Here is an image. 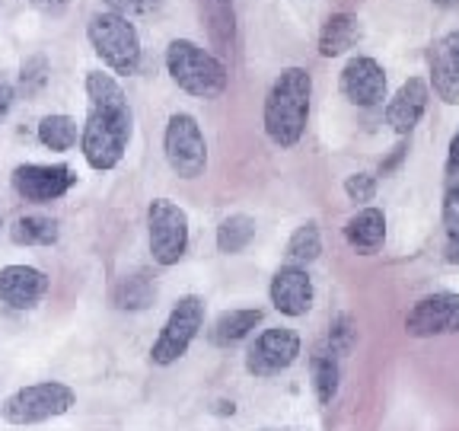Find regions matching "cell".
Here are the masks:
<instances>
[{
  "instance_id": "6da1fadb",
  "label": "cell",
  "mask_w": 459,
  "mask_h": 431,
  "mask_svg": "<svg viewBox=\"0 0 459 431\" xmlns=\"http://www.w3.org/2000/svg\"><path fill=\"white\" fill-rule=\"evenodd\" d=\"M86 86V119L80 128V154L93 170L108 172L122 163L128 154L134 115H131L128 96L115 74L90 71Z\"/></svg>"
},
{
  "instance_id": "7a4b0ae2",
  "label": "cell",
  "mask_w": 459,
  "mask_h": 431,
  "mask_svg": "<svg viewBox=\"0 0 459 431\" xmlns=\"http://www.w3.org/2000/svg\"><path fill=\"white\" fill-rule=\"evenodd\" d=\"M309 106H313V77L307 67H284L274 77L265 96V135L278 147H297L309 125Z\"/></svg>"
},
{
  "instance_id": "3957f363",
  "label": "cell",
  "mask_w": 459,
  "mask_h": 431,
  "mask_svg": "<svg viewBox=\"0 0 459 431\" xmlns=\"http://www.w3.org/2000/svg\"><path fill=\"white\" fill-rule=\"evenodd\" d=\"M166 74L172 84L179 86L182 93L195 96V100H214L227 90V67L217 55L208 48H201L192 39H172L166 45Z\"/></svg>"
},
{
  "instance_id": "277c9868",
  "label": "cell",
  "mask_w": 459,
  "mask_h": 431,
  "mask_svg": "<svg viewBox=\"0 0 459 431\" xmlns=\"http://www.w3.org/2000/svg\"><path fill=\"white\" fill-rule=\"evenodd\" d=\"M86 42L102 65L118 77H131L141 67V36L128 16L112 13V10L93 13L86 22Z\"/></svg>"
},
{
  "instance_id": "5b68a950",
  "label": "cell",
  "mask_w": 459,
  "mask_h": 431,
  "mask_svg": "<svg viewBox=\"0 0 459 431\" xmlns=\"http://www.w3.org/2000/svg\"><path fill=\"white\" fill-rule=\"evenodd\" d=\"M77 393L61 381H39L20 387L0 402V418L10 425H42L74 409Z\"/></svg>"
},
{
  "instance_id": "8992f818",
  "label": "cell",
  "mask_w": 459,
  "mask_h": 431,
  "mask_svg": "<svg viewBox=\"0 0 459 431\" xmlns=\"http://www.w3.org/2000/svg\"><path fill=\"white\" fill-rule=\"evenodd\" d=\"M163 154L169 170L179 180H198L208 170V141L201 131L198 119L188 112L169 115L163 131Z\"/></svg>"
},
{
  "instance_id": "52a82bcc",
  "label": "cell",
  "mask_w": 459,
  "mask_h": 431,
  "mask_svg": "<svg viewBox=\"0 0 459 431\" xmlns=\"http://www.w3.org/2000/svg\"><path fill=\"white\" fill-rule=\"evenodd\" d=\"M147 240L157 266H176L188 250V215L169 198H153L147 205Z\"/></svg>"
},
{
  "instance_id": "ba28073f",
  "label": "cell",
  "mask_w": 459,
  "mask_h": 431,
  "mask_svg": "<svg viewBox=\"0 0 459 431\" xmlns=\"http://www.w3.org/2000/svg\"><path fill=\"white\" fill-rule=\"evenodd\" d=\"M204 326V301L198 295H186L176 301V307L166 316L163 330H160L157 342L151 348V361L160 367L176 365L182 355L188 352V345L195 342L198 330Z\"/></svg>"
},
{
  "instance_id": "9c48e42d",
  "label": "cell",
  "mask_w": 459,
  "mask_h": 431,
  "mask_svg": "<svg viewBox=\"0 0 459 431\" xmlns=\"http://www.w3.org/2000/svg\"><path fill=\"white\" fill-rule=\"evenodd\" d=\"M300 336L287 326H272V330L258 332L246 348V371L252 377H278L281 371L300 358Z\"/></svg>"
},
{
  "instance_id": "30bf717a",
  "label": "cell",
  "mask_w": 459,
  "mask_h": 431,
  "mask_svg": "<svg viewBox=\"0 0 459 431\" xmlns=\"http://www.w3.org/2000/svg\"><path fill=\"white\" fill-rule=\"evenodd\" d=\"M10 186L22 201L48 205L77 186V172L65 163H20L10 176Z\"/></svg>"
},
{
  "instance_id": "8fae6325",
  "label": "cell",
  "mask_w": 459,
  "mask_h": 431,
  "mask_svg": "<svg viewBox=\"0 0 459 431\" xmlns=\"http://www.w3.org/2000/svg\"><path fill=\"white\" fill-rule=\"evenodd\" d=\"M405 330H409V336L418 339L459 332V295L444 291V295L421 297L405 316Z\"/></svg>"
},
{
  "instance_id": "7c38bea8",
  "label": "cell",
  "mask_w": 459,
  "mask_h": 431,
  "mask_svg": "<svg viewBox=\"0 0 459 431\" xmlns=\"http://www.w3.org/2000/svg\"><path fill=\"white\" fill-rule=\"evenodd\" d=\"M342 93L351 106L373 109L386 100V71L380 61L367 55L351 57L342 71Z\"/></svg>"
},
{
  "instance_id": "4fadbf2b",
  "label": "cell",
  "mask_w": 459,
  "mask_h": 431,
  "mask_svg": "<svg viewBox=\"0 0 459 431\" xmlns=\"http://www.w3.org/2000/svg\"><path fill=\"white\" fill-rule=\"evenodd\" d=\"M48 275L36 266H4L0 268V301L13 310H32L48 295Z\"/></svg>"
},
{
  "instance_id": "5bb4252c",
  "label": "cell",
  "mask_w": 459,
  "mask_h": 431,
  "mask_svg": "<svg viewBox=\"0 0 459 431\" xmlns=\"http://www.w3.org/2000/svg\"><path fill=\"white\" fill-rule=\"evenodd\" d=\"M268 297H272L274 310L284 316H303L313 307V278L303 266H281L272 278L268 287Z\"/></svg>"
},
{
  "instance_id": "9a60e30c",
  "label": "cell",
  "mask_w": 459,
  "mask_h": 431,
  "mask_svg": "<svg viewBox=\"0 0 459 431\" xmlns=\"http://www.w3.org/2000/svg\"><path fill=\"white\" fill-rule=\"evenodd\" d=\"M428 100H430V90L421 77L405 80L386 106V122L393 125V131H399V135H411L415 125L421 122L424 109H428Z\"/></svg>"
},
{
  "instance_id": "2e32d148",
  "label": "cell",
  "mask_w": 459,
  "mask_h": 431,
  "mask_svg": "<svg viewBox=\"0 0 459 431\" xmlns=\"http://www.w3.org/2000/svg\"><path fill=\"white\" fill-rule=\"evenodd\" d=\"M430 84L444 102H459V32L444 36L430 51Z\"/></svg>"
},
{
  "instance_id": "e0dca14e",
  "label": "cell",
  "mask_w": 459,
  "mask_h": 431,
  "mask_svg": "<svg viewBox=\"0 0 459 431\" xmlns=\"http://www.w3.org/2000/svg\"><path fill=\"white\" fill-rule=\"evenodd\" d=\"M344 240L354 252H377L386 240V215L380 208H360L344 221Z\"/></svg>"
},
{
  "instance_id": "ac0fdd59",
  "label": "cell",
  "mask_w": 459,
  "mask_h": 431,
  "mask_svg": "<svg viewBox=\"0 0 459 431\" xmlns=\"http://www.w3.org/2000/svg\"><path fill=\"white\" fill-rule=\"evenodd\" d=\"M262 323V310L258 307H239V310H223L211 326V345L217 348H230V345L243 342L255 326Z\"/></svg>"
},
{
  "instance_id": "d6986e66",
  "label": "cell",
  "mask_w": 459,
  "mask_h": 431,
  "mask_svg": "<svg viewBox=\"0 0 459 431\" xmlns=\"http://www.w3.org/2000/svg\"><path fill=\"white\" fill-rule=\"evenodd\" d=\"M358 39H360L358 16L354 13H335L323 22V29H319V55L338 57V55H344V51H351Z\"/></svg>"
},
{
  "instance_id": "ffe728a7",
  "label": "cell",
  "mask_w": 459,
  "mask_h": 431,
  "mask_svg": "<svg viewBox=\"0 0 459 431\" xmlns=\"http://www.w3.org/2000/svg\"><path fill=\"white\" fill-rule=\"evenodd\" d=\"M61 230L48 215H20L10 227V240L16 246H55Z\"/></svg>"
},
{
  "instance_id": "44dd1931",
  "label": "cell",
  "mask_w": 459,
  "mask_h": 431,
  "mask_svg": "<svg viewBox=\"0 0 459 431\" xmlns=\"http://www.w3.org/2000/svg\"><path fill=\"white\" fill-rule=\"evenodd\" d=\"M157 301V281L151 275H125L112 291V303L118 310H147Z\"/></svg>"
},
{
  "instance_id": "7402d4cb",
  "label": "cell",
  "mask_w": 459,
  "mask_h": 431,
  "mask_svg": "<svg viewBox=\"0 0 459 431\" xmlns=\"http://www.w3.org/2000/svg\"><path fill=\"white\" fill-rule=\"evenodd\" d=\"M309 377H313V390H316V396H319V402L329 406L338 393V358L332 348L323 345V348H316V352L309 355Z\"/></svg>"
},
{
  "instance_id": "603a6c76",
  "label": "cell",
  "mask_w": 459,
  "mask_h": 431,
  "mask_svg": "<svg viewBox=\"0 0 459 431\" xmlns=\"http://www.w3.org/2000/svg\"><path fill=\"white\" fill-rule=\"evenodd\" d=\"M39 141H42V147H48V151L67 154L74 144L80 141L77 122H74L71 115H65V112L45 115L42 122H39Z\"/></svg>"
},
{
  "instance_id": "cb8c5ba5",
  "label": "cell",
  "mask_w": 459,
  "mask_h": 431,
  "mask_svg": "<svg viewBox=\"0 0 459 431\" xmlns=\"http://www.w3.org/2000/svg\"><path fill=\"white\" fill-rule=\"evenodd\" d=\"M323 252V233H319V224L307 221L290 233L287 240V266H309L316 262Z\"/></svg>"
},
{
  "instance_id": "d4e9b609",
  "label": "cell",
  "mask_w": 459,
  "mask_h": 431,
  "mask_svg": "<svg viewBox=\"0 0 459 431\" xmlns=\"http://www.w3.org/2000/svg\"><path fill=\"white\" fill-rule=\"evenodd\" d=\"M252 240H255V217L249 215H230L217 227V250L227 252V256L243 252Z\"/></svg>"
},
{
  "instance_id": "484cf974",
  "label": "cell",
  "mask_w": 459,
  "mask_h": 431,
  "mask_svg": "<svg viewBox=\"0 0 459 431\" xmlns=\"http://www.w3.org/2000/svg\"><path fill=\"white\" fill-rule=\"evenodd\" d=\"M48 77H51V67L45 55H29L20 65V90L26 96L42 93L45 86H48Z\"/></svg>"
},
{
  "instance_id": "4316f807",
  "label": "cell",
  "mask_w": 459,
  "mask_h": 431,
  "mask_svg": "<svg viewBox=\"0 0 459 431\" xmlns=\"http://www.w3.org/2000/svg\"><path fill=\"white\" fill-rule=\"evenodd\" d=\"M354 339H358V330H354L351 316L342 313L329 330V348L335 355H348L354 348Z\"/></svg>"
},
{
  "instance_id": "83f0119b",
  "label": "cell",
  "mask_w": 459,
  "mask_h": 431,
  "mask_svg": "<svg viewBox=\"0 0 459 431\" xmlns=\"http://www.w3.org/2000/svg\"><path fill=\"white\" fill-rule=\"evenodd\" d=\"M344 195L351 201H360V205L373 201V195H377V176H370V172H351L344 180Z\"/></svg>"
},
{
  "instance_id": "f1b7e54d",
  "label": "cell",
  "mask_w": 459,
  "mask_h": 431,
  "mask_svg": "<svg viewBox=\"0 0 459 431\" xmlns=\"http://www.w3.org/2000/svg\"><path fill=\"white\" fill-rule=\"evenodd\" d=\"M204 10L211 16V29L221 39V26H227V32L233 36V13H230V0H204Z\"/></svg>"
},
{
  "instance_id": "f546056e",
  "label": "cell",
  "mask_w": 459,
  "mask_h": 431,
  "mask_svg": "<svg viewBox=\"0 0 459 431\" xmlns=\"http://www.w3.org/2000/svg\"><path fill=\"white\" fill-rule=\"evenodd\" d=\"M106 4V10H112V13H122V16H143L151 13L153 7H157L160 0H102Z\"/></svg>"
},
{
  "instance_id": "4dcf8cb0",
  "label": "cell",
  "mask_w": 459,
  "mask_h": 431,
  "mask_svg": "<svg viewBox=\"0 0 459 431\" xmlns=\"http://www.w3.org/2000/svg\"><path fill=\"white\" fill-rule=\"evenodd\" d=\"M444 227L450 237H459V186L446 189L444 195Z\"/></svg>"
},
{
  "instance_id": "1f68e13d",
  "label": "cell",
  "mask_w": 459,
  "mask_h": 431,
  "mask_svg": "<svg viewBox=\"0 0 459 431\" xmlns=\"http://www.w3.org/2000/svg\"><path fill=\"white\" fill-rule=\"evenodd\" d=\"M29 4H32L39 13L51 16V20H61V16L71 10V0H29Z\"/></svg>"
},
{
  "instance_id": "d6a6232c",
  "label": "cell",
  "mask_w": 459,
  "mask_h": 431,
  "mask_svg": "<svg viewBox=\"0 0 459 431\" xmlns=\"http://www.w3.org/2000/svg\"><path fill=\"white\" fill-rule=\"evenodd\" d=\"M13 100H16V90L13 84H7V80H0V119L13 109Z\"/></svg>"
},
{
  "instance_id": "836d02e7",
  "label": "cell",
  "mask_w": 459,
  "mask_h": 431,
  "mask_svg": "<svg viewBox=\"0 0 459 431\" xmlns=\"http://www.w3.org/2000/svg\"><path fill=\"white\" fill-rule=\"evenodd\" d=\"M446 170H450V172L459 170V128H456V135H453V141H450V154H446Z\"/></svg>"
},
{
  "instance_id": "e575fe53",
  "label": "cell",
  "mask_w": 459,
  "mask_h": 431,
  "mask_svg": "<svg viewBox=\"0 0 459 431\" xmlns=\"http://www.w3.org/2000/svg\"><path fill=\"white\" fill-rule=\"evenodd\" d=\"M444 256H446V262H450V266H459V237H450Z\"/></svg>"
},
{
  "instance_id": "d590c367",
  "label": "cell",
  "mask_w": 459,
  "mask_h": 431,
  "mask_svg": "<svg viewBox=\"0 0 459 431\" xmlns=\"http://www.w3.org/2000/svg\"><path fill=\"white\" fill-rule=\"evenodd\" d=\"M402 157H405V147H402V144H399V147H395V151H393V157H389L386 163H383V176H386V172H393L395 166H399V160H402Z\"/></svg>"
},
{
  "instance_id": "8d00e7d4",
  "label": "cell",
  "mask_w": 459,
  "mask_h": 431,
  "mask_svg": "<svg viewBox=\"0 0 459 431\" xmlns=\"http://www.w3.org/2000/svg\"><path fill=\"white\" fill-rule=\"evenodd\" d=\"M434 7H440V10H453V7H459V0H430Z\"/></svg>"
},
{
  "instance_id": "74e56055",
  "label": "cell",
  "mask_w": 459,
  "mask_h": 431,
  "mask_svg": "<svg viewBox=\"0 0 459 431\" xmlns=\"http://www.w3.org/2000/svg\"><path fill=\"white\" fill-rule=\"evenodd\" d=\"M262 431H294V428H262Z\"/></svg>"
},
{
  "instance_id": "f35d334b",
  "label": "cell",
  "mask_w": 459,
  "mask_h": 431,
  "mask_svg": "<svg viewBox=\"0 0 459 431\" xmlns=\"http://www.w3.org/2000/svg\"><path fill=\"white\" fill-rule=\"evenodd\" d=\"M0 230H4V208H0Z\"/></svg>"
}]
</instances>
